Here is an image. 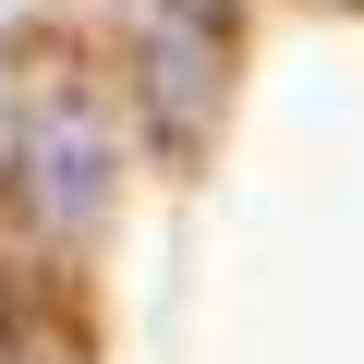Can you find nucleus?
<instances>
[{
  "label": "nucleus",
  "mask_w": 364,
  "mask_h": 364,
  "mask_svg": "<svg viewBox=\"0 0 364 364\" xmlns=\"http://www.w3.org/2000/svg\"><path fill=\"white\" fill-rule=\"evenodd\" d=\"M13 195H25V219L49 243L109 231V207H122V122L97 109V85H73V73L25 85V109H13Z\"/></svg>",
  "instance_id": "obj_1"
},
{
  "label": "nucleus",
  "mask_w": 364,
  "mask_h": 364,
  "mask_svg": "<svg viewBox=\"0 0 364 364\" xmlns=\"http://www.w3.org/2000/svg\"><path fill=\"white\" fill-rule=\"evenodd\" d=\"M231 73H243V13L231 0H146L134 13V109L170 158H195L219 134Z\"/></svg>",
  "instance_id": "obj_2"
},
{
  "label": "nucleus",
  "mask_w": 364,
  "mask_h": 364,
  "mask_svg": "<svg viewBox=\"0 0 364 364\" xmlns=\"http://www.w3.org/2000/svg\"><path fill=\"white\" fill-rule=\"evenodd\" d=\"M0 364H97V316L61 267H0Z\"/></svg>",
  "instance_id": "obj_3"
}]
</instances>
